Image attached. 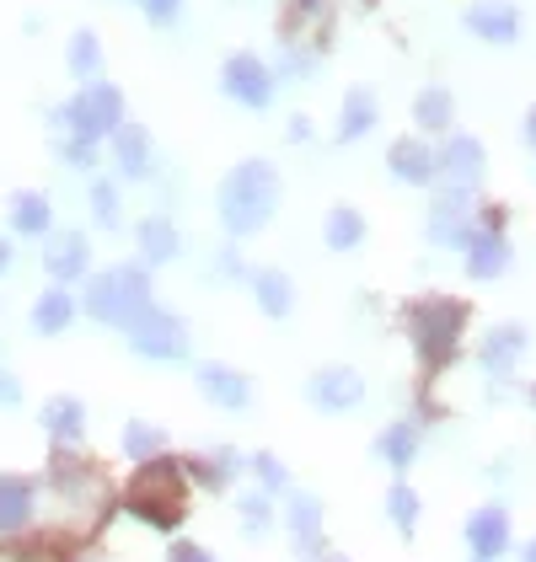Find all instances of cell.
Listing matches in <instances>:
<instances>
[{
    "label": "cell",
    "instance_id": "1",
    "mask_svg": "<svg viewBox=\"0 0 536 562\" xmlns=\"http://www.w3.org/2000/svg\"><path fill=\"white\" fill-rule=\"evenodd\" d=\"M279 204V172L268 161H242L236 172L221 182V220L231 236H253L264 231L268 215Z\"/></svg>",
    "mask_w": 536,
    "mask_h": 562
},
{
    "label": "cell",
    "instance_id": "2",
    "mask_svg": "<svg viewBox=\"0 0 536 562\" xmlns=\"http://www.w3.org/2000/svg\"><path fill=\"white\" fill-rule=\"evenodd\" d=\"M467 301L456 295H424V301L407 305V333H413V348L429 370H446L450 359L461 353V333H467Z\"/></svg>",
    "mask_w": 536,
    "mask_h": 562
},
{
    "label": "cell",
    "instance_id": "3",
    "mask_svg": "<svg viewBox=\"0 0 536 562\" xmlns=\"http://www.w3.org/2000/svg\"><path fill=\"white\" fill-rule=\"evenodd\" d=\"M130 509L139 519H150L156 530H178L182 515H188V482H182L178 461H161V456L145 461L130 487Z\"/></svg>",
    "mask_w": 536,
    "mask_h": 562
},
{
    "label": "cell",
    "instance_id": "4",
    "mask_svg": "<svg viewBox=\"0 0 536 562\" xmlns=\"http://www.w3.org/2000/svg\"><path fill=\"white\" fill-rule=\"evenodd\" d=\"M145 305H150L145 268H108V273L91 279V290H87V311L97 322H113V327H130Z\"/></svg>",
    "mask_w": 536,
    "mask_h": 562
},
{
    "label": "cell",
    "instance_id": "5",
    "mask_svg": "<svg viewBox=\"0 0 536 562\" xmlns=\"http://www.w3.org/2000/svg\"><path fill=\"white\" fill-rule=\"evenodd\" d=\"M65 124L81 134V139H102V134H119L124 130V97L119 87H108V81H91L70 108H65Z\"/></svg>",
    "mask_w": 536,
    "mask_h": 562
},
{
    "label": "cell",
    "instance_id": "6",
    "mask_svg": "<svg viewBox=\"0 0 536 562\" xmlns=\"http://www.w3.org/2000/svg\"><path fill=\"white\" fill-rule=\"evenodd\" d=\"M124 333H130L134 353H145V359H182V353H188V327H182V316L161 311V305H145Z\"/></svg>",
    "mask_w": 536,
    "mask_h": 562
},
{
    "label": "cell",
    "instance_id": "7",
    "mask_svg": "<svg viewBox=\"0 0 536 562\" xmlns=\"http://www.w3.org/2000/svg\"><path fill=\"white\" fill-rule=\"evenodd\" d=\"M461 536H467L472 562H504V552L515 547V519H510L504 504H478L461 525Z\"/></svg>",
    "mask_w": 536,
    "mask_h": 562
},
{
    "label": "cell",
    "instance_id": "8",
    "mask_svg": "<svg viewBox=\"0 0 536 562\" xmlns=\"http://www.w3.org/2000/svg\"><path fill=\"white\" fill-rule=\"evenodd\" d=\"M472 225H478V204H472L467 188H446V193L429 204V236H435L440 247H467Z\"/></svg>",
    "mask_w": 536,
    "mask_h": 562
},
{
    "label": "cell",
    "instance_id": "9",
    "mask_svg": "<svg viewBox=\"0 0 536 562\" xmlns=\"http://www.w3.org/2000/svg\"><path fill=\"white\" fill-rule=\"evenodd\" d=\"M221 87L225 97H236L242 108H268V97H273V70H268L258 54H231L221 70Z\"/></svg>",
    "mask_w": 536,
    "mask_h": 562
},
{
    "label": "cell",
    "instance_id": "10",
    "mask_svg": "<svg viewBox=\"0 0 536 562\" xmlns=\"http://www.w3.org/2000/svg\"><path fill=\"white\" fill-rule=\"evenodd\" d=\"M526 348H532V333L521 327V322H499L483 333V344H478V364L489 370L493 381H504V375H515V364L526 359Z\"/></svg>",
    "mask_w": 536,
    "mask_h": 562
},
{
    "label": "cell",
    "instance_id": "11",
    "mask_svg": "<svg viewBox=\"0 0 536 562\" xmlns=\"http://www.w3.org/2000/svg\"><path fill=\"white\" fill-rule=\"evenodd\" d=\"M440 161V177H446V188H478L483 172H489V156H483V139H472V134H450L446 150L435 156Z\"/></svg>",
    "mask_w": 536,
    "mask_h": 562
},
{
    "label": "cell",
    "instance_id": "12",
    "mask_svg": "<svg viewBox=\"0 0 536 562\" xmlns=\"http://www.w3.org/2000/svg\"><path fill=\"white\" fill-rule=\"evenodd\" d=\"M467 273L472 279H504L510 273V262H515V252H510V236L504 231H483V225H472V236H467Z\"/></svg>",
    "mask_w": 536,
    "mask_h": 562
},
{
    "label": "cell",
    "instance_id": "13",
    "mask_svg": "<svg viewBox=\"0 0 536 562\" xmlns=\"http://www.w3.org/2000/svg\"><path fill=\"white\" fill-rule=\"evenodd\" d=\"M467 33H478L483 44H515L521 38V11L510 0H472L467 5Z\"/></svg>",
    "mask_w": 536,
    "mask_h": 562
},
{
    "label": "cell",
    "instance_id": "14",
    "mask_svg": "<svg viewBox=\"0 0 536 562\" xmlns=\"http://www.w3.org/2000/svg\"><path fill=\"white\" fill-rule=\"evenodd\" d=\"M312 402L322 413H349L365 402V381H359L355 370H344V364H333V370H316L312 375Z\"/></svg>",
    "mask_w": 536,
    "mask_h": 562
},
{
    "label": "cell",
    "instance_id": "15",
    "mask_svg": "<svg viewBox=\"0 0 536 562\" xmlns=\"http://www.w3.org/2000/svg\"><path fill=\"white\" fill-rule=\"evenodd\" d=\"M199 391H204L215 407H231V413H242V407L253 402V381H247L242 370H231V364H199Z\"/></svg>",
    "mask_w": 536,
    "mask_h": 562
},
{
    "label": "cell",
    "instance_id": "16",
    "mask_svg": "<svg viewBox=\"0 0 536 562\" xmlns=\"http://www.w3.org/2000/svg\"><path fill=\"white\" fill-rule=\"evenodd\" d=\"M387 161H392V177H398V182H413V188H424V182H435V177H440L435 150H429L424 139H413V134L392 145V156H387Z\"/></svg>",
    "mask_w": 536,
    "mask_h": 562
},
{
    "label": "cell",
    "instance_id": "17",
    "mask_svg": "<svg viewBox=\"0 0 536 562\" xmlns=\"http://www.w3.org/2000/svg\"><path fill=\"white\" fill-rule=\"evenodd\" d=\"M284 525H290V541H295L306 558H322V504H316L312 493H295V498H290Z\"/></svg>",
    "mask_w": 536,
    "mask_h": 562
},
{
    "label": "cell",
    "instance_id": "18",
    "mask_svg": "<svg viewBox=\"0 0 536 562\" xmlns=\"http://www.w3.org/2000/svg\"><path fill=\"white\" fill-rule=\"evenodd\" d=\"M376 456L387 461V467H413L418 461V424H407V418H398V424H387L381 429V439H376Z\"/></svg>",
    "mask_w": 536,
    "mask_h": 562
},
{
    "label": "cell",
    "instance_id": "19",
    "mask_svg": "<svg viewBox=\"0 0 536 562\" xmlns=\"http://www.w3.org/2000/svg\"><path fill=\"white\" fill-rule=\"evenodd\" d=\"M113 150H119V167H124V177H145V172H150V134L139 130V124H124V130L113 134Z\"/></svg>",
    "mask_w": 536,
    "mask_h": 562
},
{
    "label": "cell",
    "instance_id": "20",
    "mask_svg": "<svg viewBox=\"0 0 536 562\" xmlns=\"http://www.w3.org/2000/svg\"><path fill=\"white\" fill-rule=\"evenodd\" d=\"M253 295L264 305L268 316H290V305H295V284L279 273V268H264V273H253Z\"/></svg>",
    "mask_w": 536,
    "mask_h": 562
},
{
    "label": "cell",
    "instance_id": "21",
    "mask_svg": "<svg viewBox=\"0 0 536 562\" xmlns=\"http://www.w3.org/2000/svg\"><path fill=\"white\" fill-rule=\"evenodd\" d=\"M413 119H418V130H450V119H456V97L446 87H424L418 91V102H413Z\"/></svg>",
    "mask_w": 536,
    "mask_h": 562
},
{
    "label": "cell",
    "instance_id": "22",
    "mask_svg": "<svg viewBox=\"0 0 536 562\" xmlns=\"http://www.w3.org/2000/svg\"><path fill=\"white\" fill-rule=\"evenodd\" d=\"M370 124H376V97L365 87H355L344 97V113H338V139H359Z\"/></svg>",
    "mask_w": 536,
    "mask_h": 562
},
{
    "label": "cell",
    "instance_id": "23",
    "mask_svg": "<svg viewBox=\"0 0 536 562\" xmlns=\"http://www.w3.org/2000/svg\"><path fill=\"white\" fill-rule=\"evenodd\" d=\"M322 231H327V247H333V252H349V247H359V241H365V215H359V210H349V204H338V210L327 215V225H322Z\"/></svg>",
    "mask_w": 536,
    "mask_h": 562
},
{
    "label": "cell",
    "instance_id": "24",
    "mask_svg": "<svg viewBox=\"0 0 536 562\" xmlns=\"http://www.w3.org/2000/svg\"><path fill=\"white\" fill-rule=\"evenodd\" d=\"M48 273H54V279H81V273H87V241H81V236H59V241L48 247Z\"/></svg>",
    "mask_w": 536,
    "mask_h": 562
},
{
    "label": "cell",
    "instance_id": "25",
    "mask_svg": "<svg viewBox=\"0 0 536 562\" xmlns=\"http://www.w3.org/2000/svg\"><path fill=\"white\" fill-rule=\"evenodd\" d=\"M139 247H145V258L150 262L178 258V231H172V220H161V215L145 220V225H139Z\"/></svg>",
    "mask_w": 536,
    "mask_h": 562
},
{
    "label": "cell",
    "instance_id": "26",
    "mask_svg": "<svg viewBox=\"0 0 536 562\" xmlns=\"http://www.w3.org/2000/svg\"><path fill=\"white\" fill-rule=\"evenodd\" d=\"M161 450H167V434L161 429H150V424H130V429H124V456H130V461L145 467V461H156Z\"/></svg>",
    "mask_w": 536,
    "mask_h": 562
},
{
    "label": "cell",
    "instance_id": "27",
    "mask_svg": "<svg viewBox=\"0 0 536 562\" xmlns=\"http://www.w3.org/2000/svg\"><path fill=\"white\" fill-rule=\"evenodd\" d=\"M236 467H242V461H236V450H215V456H199V461H188V472L199 476L204 487H225V482L236 476Z\"/></svg>",
    "mask_w": 536,
    "mask_h": 562
},
{
    "label": "cell",
    "instance_id": "28",
    "mask_svg": "<svg viewBox=\"0 0 536 562\" xmlns=\"http://www.w3.org/2000/svg\"><path fill=\"white\" fill-rule=\"evenodd\" d=\"M70 316H76V305H70L65 290H48L44 301H38V311H33L38 333H65V322H70Z\"/></svg>",
    "mask_w": 536,
    "mask_h": 562
},
{
    "label": "cell",
    "instance_id": "29",
    "mask_svg": "<svg viewBox=\"0 0 536 562\" xmlns=\"http://www.w3.org/2000/svg\"><path fill=\"white\" fill-rule=\"evenodd\" d=\"M387 515L398 525L402 536H413V525H418V493L407 487V482H392V493H387Z\"/></svg>",
    "mask_w": 536,
    "mask_h": 562
},
{
    "label": "cell",
    "instance_id": "30",
    "mask_svg": "<svg viewBox=\"0 0 536 562\" xmlns=\"http://www.w3.org/2000/svg\"><path fill=\"white\" fill-rule=\"evenodd\" d=\"M27 498H33L27 482H11V476L0 482V530H11V525L27 519Z\"/></svg>",
    "mask_w": 536,
    "mask_h": 562
},
{
    "label": "cell",
    "instance_id": "31",
    "mask_svg": "<svg viewBox=\"0 0 536 562\" xmlns=\"http://www.w3.org/2000/svg\"><path fill=\"white\" fill-rule=\"evenodd\" d=\"M48 429L54 434H65V439H76L81 434V402H48Z\"/></svg>",
    "mask_w": 536,
    "mask_h": 562
},
{
    "label": "cell",
    "instance_id": "32",
    "mask_svg": "<svg viewBox=\"0 0 536 562\" xmlns=\"http://www.w3.org/2000/svg\"><path fill=\"white\" fill-rule=\"evenodd\" d=\"M70 65H76V76H97L102 54H97V38H91V33H81V38L70 44Z\"/></svg>",
    "mask_w": 536,
    "mask_h": 562
},
{
    "label": "cell",
    "instance_id": "33",
    "mask_svg": "<svg viewBox=\"0 0 536 562\" xmlns=\"http://www.w3.org/2000/svg\"><path fill=\"white\" fill-rule=\"evenodd\" d=\"M268 519H273V509H268V493H247V498H242V525L258 536V530H268Z\"/></svg>",
    "mask_w": 536,
    "mask_h": 562
},
{
    "label": "cell",
    "instance_id": "34",
    "mask_svg": "<svg viewBox=\"0 0 536 562\" xmlns=\"http://www.w3.org/2000/svg\"><path fill=\"white\" fill-rule=\"evenodd\" d=\"M16 225H22V231H44V225H48V204H44V199H33V193H27V199H16Z\"/></svg>",
    "mask_w": 536,
    "mask_h": 562
},
{
    "label": "cell",
    "instance_id": "35",
    "mask_svg": "<svg viewBox=\"0 0 536 562\" xmlns=\"http://www.w3.org/2000/svg\"><path fill=\"white\" fill-rule=\"evenodd\" d=\"M253 472H258V482H264V493H279V487L290 482V476H284V467H279L268 450H264V456H253Z\"/></svg>",
    "mask_w": 536,
    "mask_h": 562
},
{
    "label": "cell",
    "instance_id": "36",
    "mask_svg": "<svg viewBox=\"0 0 536 562\" xmlns=\"http://www.w3.org/2000/svg\"><path fill=\"white\" fill-rule=\"evenodd\" d=\"M91 204H97V220H102V225H119V193H113L108 182L91 188Z\"/></svg>",
    "mask_w": 536,
    "mask_h": 562
},
{
    "label": "cell",
    "instance_id": "37",
    "mask_svg": "<svg viewBox=\"0 0 536 562\" xmlns=\"http://www.w3.org/2000/svg\"><path fill=\"white\" fill-rule=\"evenodd\" d=\"M167 562H215L204 547H193V541H178L172 552H167Z\"/></svg>",
    "mask_w": 536,
    "mask_h": 562
},
{
    "label": "cell",
    "instance_id": "38",
    "mask_svg": "<svg viewBox=\"0 0 536 562\" xmlns=\"http://www.w3.org/2000/svg\"><path fill=\"white\" fill-rule=\"evenodd\" d=\"M145 16L150 22H172L178 16V0H145Z\"/></svg>",
    "mask_w": 536,
    "mask_h": 562
},
{
    "label": "cell",
    "instance_id": "39",
    "mask_svg": "<svg viewBox=\"0 0 536 562\" xmlns=\"http://www.w3.org/2000/svg\"><path fill=\"white\" fill-rule=\"evenodd\" d=\"M526 139L536 145V102H532V113H526Z\"/></svg>",
    "mask_w": 536,
    "mask_h": 562
},
{
    "label": "cell",
    "instance_id": "40",
    "mask_svg": "<svg viewBox=\"0 0 536 562\" xmlns=\"http://www.w3.org/2000/svg\"><path fill=\"white\" fill-rule=\"evenodd\" d=\"M521 562H536V536L526 541V547H521Z\"/></svg>",
    "mask_w": 536,
    "mask_h": 562
},
{
    "label": "cell",
    "instance_id": "41",
    "mask_svg": "<svg viewBox=\"0 0 536 562\" xmlns=\"http://www.w3.org/2000/svg\"><path fill=\"white\" fill-rule=\"evenodd\" d=\"M322 562H349V558H322Z\"/></svg>",
    "mask_w": 536,
    "mask_h": 562
},
{
    "label": "cell",
    "instance_id": "42",
    "mask_svg": "<svg viewBox=\"0 0 536 562\" xmlns=\"http://www.w3.org/2000/svg\"><path fill=\"white\" fill-rule=\"evenodd\" d=\"M532 407H536V381H532Z\"/></svg>",
    "mask_w": 536,
    "mask_h": 562
},
{
    "label": "cell",
    "instance_id": "43",
    "mask_svg": "<svg viewBox=\"0 0 536 562\" xmlns=\"http://www.w3.org/2000/svg\"><path fill=\"white\" fill-rule=\"evenodd\" d=\"M301 5H322V0H301Z\"/></svg>",
    "mask_w": 536,
    "mask_h": 562
},
{
    "label": "cell",
    "instance_id": "44",
    "mask_svg": "<svg viewBox=\"0 0 536 562\" xmlns=\"http://www.w3.org/2000/svg\"><path fill=\"white\" fill-rule=\"evenodd\" d=\"M5 391H11V386H0V396H5Z\"/></svg>",
    "mask_w": 536,
    "mask_h": 562
},
{
    "label": "cell",
    "instance_id": "45",
    "mask_svg": "<svg viewBox=\"0 0 536 562\" xmlns=\"http://www.w3.org/2000/svg\"><path fill=\"white\" fill-rule=\"evenodd\" d=\"M0 262H5V252H0Z\"/></svg>",
    "mask_w": 536,
    "mask_h": 562
}]
</instances>
